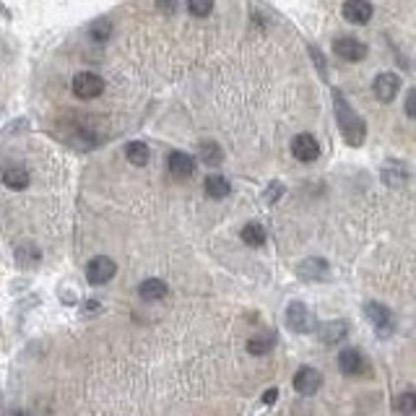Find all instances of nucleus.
Instances as JSON below:
<instances>
[{
    "mask_svg": "<svg viewBox=\"0 0 416 416\" xmlns=\"http://www.w3.org/2000/svg\"><path fill=\"white\" fill-rule=\"evenodd\" d=\"M383 182L388 185V188H401L406 180H408V172H406L404 164H398V161H388L383 167Z\"/></svg>",
    "mask_w": 416,
    "mask_h": 416,
    "instance_id": "17",
    "label": "nucleus"
},
{
    "mask_svg": "<svg viewBox=\"0 0 416 416\" xmlns=\"http://www.w3.org/2000/svg\"><path fill=\"white\" fill-rule=\"evenodd\" d=\"M159 8L164 13H172L174 8H177V0H159Z\"/></svg>",
    "mask_w": 416,
    "mask_h": 416,
    "instance_id": "30",
    "label": "nucleus"
},
{
    "mask_svg": "<svg viewBox=\"0 0 416 416\" xmlns=\"http://www.w3.org/2000/svg\"><path fill=\"white\" fill-rule=\"evenodd\" d=\"M287 325L294 333H309L315 331V318L305 302H291L287 307Z\"/></svg>",
    "mask_w": 416,
    "mask_h": 416,
    "instance_id": "5",
    "label": "nucleus"
},
{
    "mask_svg": "<svg viewBox=\"0 0 416 416\" xmlns=\"http://www.w3.org/2000/svg\"><path fill=\"white\" fill-rule=\"evenodd\" d=\"M276 398H278V390H276V388H271V390H266V393H263V404L273 406V404H276Z\"/></svg>",
    "mask_w": 416,
    "mask_h": 416,
    "instance_id": "29",
    "label": "nucleus"
},
{
    "mask_svg": "<svg viewBox=\"0 0 416 416\" xmlns=\"http://www.w3.org/2000/svg\"><path fill=\"white\" fill-rule=\"evenodd\" d=\"M203 188H206V192H208V198H216V201H221V198H226V195L232 192L229 180L221 177V174H208L206 182H203Z\"/></svg>",
    "mask_w": 416,
    "mask_h": 416,
    "instance_id": "18",
    "label": "nucleus"
},
{
    "mask_svg": "<svg viewBox=\"0 0 416 416\" xmlns=\"http://www.w3.org/2000/svg\"><path fill=\"white\" fill-rule=\"evenodd\" d=\"M315 331H318V338H320V343H325V346H336V343H341L343 338H346L349 325H346L343 320H331V323H323V325H318Z\"/></svg>",
    "mask_w": 416,
    "mask_h": 416,
    "instance_id": "13",
    "label": "nucleus"
},
{
    "mask_svg": "<svg viewBox=\"0 0 416 416\" xmlns=\"http://www.w3.org/2000/svg\"><path fill=\"white\" fill-rule=\"evenodd\" d=\"M115 273H118V263H115L112 257L96 255L86 263V281L94 284V287H105V284H109V281L115 278Z\"/></svg>",
    "mask_w": 416,
    "mask_h": 416,
    "instance_id": "3",
    "label": "nucleus"
},
{
    "mask_svg": "<svg viewBox=\"0 0 416 416\" xmlns=\"http://www.w3.org/2000/svg\"><path fill=\"white\" fill-rule=\"evenodd\" d=\"M372 89H374V96H377L380 102H393L398 89H401V78L395 73H380L374 78Z\"/></svg>",
    "mask_w": 416,
    "mask_h": 416,
    "instance_id": "12",
    "label": "nucleus"
},
{
    "mask_svg": "<svg viewBox=\"0 0 416 416\" xmlns=\"http://www.w3.org/2000/svg\"><path fill=\"white\" fill-rule=\"evenodd\" d=\"M0 182H3L6 188H11V190H26L32 177H29V172L24 170V167H19V164H8V167L0 170Z\"/></svg>",
    "mask_w": 416,
    "mask_h": 416,
    "instance_id": "10",
    "label": "nucleus"
},
{
    "mask_svg": "<svg viewBox=\"0 0 416 416\" xmlns=\"http://www.w3.org/2000/svg\"><path fill=\"white\" fill-rule=\"evenodd\" d=\"M273 346H276V338H273L271 333H266V336H253V338L247 341V352L253 354V356H263V354H268Z\"/></svg>",
    "mask_w": 416,
    "mask_h": 416,
    "instance_id": "22",
    "label": "nucleus"
},
{
    "mask_svg": "<svg viewBox=\"0 0 416 416\" xmlns=\"http://www.w3.org/2000/svg\"><path fill=\"white\" fill-rule=\"evenodd\" d=\"M328 273V263L323 257H307L297 266V276L302 281H323Z\"/></svg>",
    "mask_w": 416,
    "mask_h": 416,
    "instance_id": "15",
    "label": "nucleus"
},
{
    "mask_svg": "<svg viewBox=\"0 0 416 416\" xmlns=\"http://www.w3.org/2000/svg\"><path fill=\"white\" fill-rule=\"evenodd\" d=\"M125 156H128V161L133 167H146L151 159V151L143 141H130L128 146H125Z\"/></svg>",
    "mask_w": 416,
    "mask_h": 416,
    "instance_id": "19",
    "label": "nucleus"
},
{
    "mask_svg": "<svg viewBox=\"0 0 416 416\" xmlns=\"http://www.w3.org/2000/svg\"><path fill=\"white\" fill-rule=\"evenodd\" d=\"M320 385H323V377L315 367H302V370H297V374H294V390H297L299 395H315L320 390Z\"/></svg>",
    "mask_w": 416,
    "mask_h": 416,
    "instance_id": "8",
    "label": "nucleus"
},
{
    "mask_svg": "<svg viewBox=\"0 0 416 416\" xmlns=\"http://www.w3.org/2000/svg\"><path fill=\"white\" fill-rule=\"evenodd\" d=\"M333 105H336V120H338L343 141L349 146H362L367 138V123L354 112V107L346 102V96L338 89H333Z\"/></svg>",
    "mask_w": 416,
    "mask_h": 416,
    "instance_id": "1",
    "label": "nucleus"
},
{
    "mask_svg": "<svg viewBox=\"0 0 416 416\" xmlns=\"http://www.w3.org/2000/svg\"><path fill=\"white\" fill-rule=\"evenodd\" d=\"M198 154H201V161L206 167H219L221 159H224V151L214 141H203L201 146H198Z\"/></svg>",
    "mask_w": 416,
    "mask_h": 416,
    "instance_id": "20",
    "label": "nucleus"
},
{
    "mask_svg": "<svg viewBox=\"0 0 416 416\" xmlns=\"http://www.w3.org/2000/svg\"><path fill=\"white\" fill-rule=\"evenodd\" d=\"M71 89H73V94L78 96V99L89 102V99H96V96L105 91V78L91 73V71H81V73L73 75Z\"/></svg>",
    "mask_w": 416,
    "mask_h": 416,
    "instance_id": "4",
    "label": "nucleus"
},
{
    "mask_svg": "<svg viewBox=\"0 0 416 416\" xmlns=\"http://www.w3.org/2000/svg\"><path fill=\"white\" fill-rule=\"evenodd\" d=\"M89 34H91V39H94V42H107L109 34H112V24L105 21V19H99V21L91 24Z\"/></svg>",
    "mask_w": 416,
    "mask_h": 416,
    "instance_id": "24",
    "label": "nucleus"
},
{
    "mask_svg": "<svg viewBox=\"0 0 416 416\" xmlns=\"http://www.w3.org/2000/svg\"><path fill=\"white\" fill-rule=\"evenodd\" d=\"M188 8H190L192 16H198V19H206L208 13L214 11V0H188Z\"/></svg>",
    "mask_w": 416,
    "mask_h": 416,
    "instance_id": "25",
    "label": "nucleus"
},
{
    "mask_svg": "<svg viewBox=\"0 0 416 416\" xmlns=\"http://www.w3.org/2000/svg\"><path fill=\"white\" fill-rule=\"evenodd\" d=\"M338 370L346 377H359V374L367 372V362H364V356L356 349H346L338 356Z\"/></svg>",
    "mask_w": 416,
    "mask_h": 416,
    "instance_id": "11",
    "label": "nucleus"
},
{
    "mask_svg": "<svg viewBox=\"0 0 416 416\" xmlns=\"http://www.w3.org/2000/svg\"><path fill=\"white\" fill-rule=\"evenodd\" d=\"M364 315H367V320L372 323L374 333H377L380 338H390L395 333V318L385 305H380V302H367V305H364Z\"/></svg>",
    "mask_w": 416,
    "mask_h": 416,
    "instance_id": "2",
    "label": "nucleus"
},
{
    "mask_svg": "<svg viewBox=\"0 0 416 416\" xmlns=\"http://www.w3.org/2000/svg\"><path fill=\"white\" fill-rule=\"evenodd\" d=\"M167 167H170L172 177L188 180V177H192V172H195V159H192L190 154H185V151H172L170 159H167Z\"/></svg>",
    "mask_w": 416,
    "mask_h": 416,
    "instance_id": "9",
    "label": "nucleus"
},
{
    "mask_svg": "<svg viewBox=\"0 0 416 416\" xmlns=\"http://www.w3.org/2000/svg\"><path fill=\"white\" fill-rule=\"evenodd\" d=\"M309 55H312V60H315V65H318V71H320V75L325 78V75H328V71H325V60H323L320 50H318L315 44H309Z\"/></svg>",
    "mask_w": 416,
    "mask_h": 416,
    "instance_id": "27",
    "label": "nucleus"
},
{
    "mask_svg": "<svg viewBox=\"0 0 416 416\" xmlns=\"http://www.w3.org/2000/svg\"><path fill=\"white\" fill-rule=\"evenodd\" d=\"M343 19L352 24H367L372 19V3L370 0H346L343 3Z\"/></svg>",
    "mask_w": 416,
    "mask_h": 416,
    "instance_id": "14",
    "label": "nucleus"
},
{
    "mask_svg": "<svg viewBox=\"0 0 416 416\" xmlns=\"http://www.w3.org/2000/svg\"><path fill=\"white\" fill-rule=\"evenodd\" d=\"M406 115L416 120V89H411L408 96H406Z\"/></svg>",
    "mask_w": 416,
    "mask_h": 416,
    "instance_id": "28",
    "label": "nucleus"
},
{
    "mask_svg": "<svg viewBox=\"0 0 416 416\" xmlns=\"http://www.w3.org/2000/svg\"><path fill=\"white\" fill-rule=\"evenodd\" d=\"M291 154H294V159L299 161H315L320 156V143L315 141V136H309V133H299V136H294V141H291Z\"/></svg>",
    "mask_w": 416,
    "mask_h": 416,
    "instance_id": "7",
    "label": "nucleus"
},
{
    "mask_svg": "<svg viewBox=\"0 0 416 416\" xmlns=\"http://www.w3.org/2000/svg\"><path fill=\"white\" fill-rule=\"evenodd\" d=\"M170 294V287L161 281V278H143L138 284V297L146 302H159Z\"/></svg>",
    "mask_w": 416,
    "mask_h": 416,
    "instance_id": "16",
    "label": "nucleus"
},
{
    "mask_svg": "<svg viewBox=\"0 0 416 416\" xmlns=\"http://www.w3.org/2000/svg\"><path fill=\"white\" fill-rule=\"evenodd\" d=\"M395 408H398V414L404 416H414L416 414V393L414 390H406L395 398Z\"/></svg>",
    "mask_w": 416,
    "mask_h": 416,
    "instance_id": "23",
    "label": "nucleus"
},
{
    "mask_svg": "<svg viewBox=\"0 0 416 416\" xmlns=\"http://www.w3.org/2000/svg\"><path fill=\"white\" fill-rule=\"evenodd\" d=\"M242 242L247 247H263L266 245V229L255 221H250V224L242 226Z\"/></svg>",
    "mask_w": 416,
    "mask_h": 416,
    "instance_id": "21",
    "label": "nucleus"
},
{
    "mask_svg": "<svg viewBox=\"0 0 416 416\" xmlns=\"http://www.w3.org/2000/svg\"><path fill=\"white\" fill-rule=\"evenodd\" d=\"M281 192H284V185H281V182H271V185H268V190H266V201L276 203L278 198H281Z\"/></svg>",
    "mask_w": 416,
    "mask_h": 416,
    "instance_id": "26",
    "label": "nucleus"
},
{
    "mask_svg": "<svg viewBox=\"0 0 416 416\" xmlns=\"http://www.w3.org/2000/svg\"><path fill=\"white\" fill-rule=\"evenodd\" d=\"M333 53L338 55L341 60H346V63H359V60L367 57V44L354 39V37H338L333 42Z\"/></svg>",
    "mask_w": 416,
    "mask_h": 416,
    "instance_id": "6",
    "label": "nucleus"
}]
</instances>
